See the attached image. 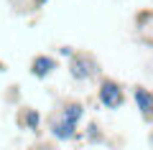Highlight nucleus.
Listing matches in <instances>:
<instances>
[{
  "mask_svg": "<svg viewBox=\"0 0 153 150\" xmlns=\"http://www.w3.org/2000/svg\"><path fill=\"white\" fill-rule=\"evenodd\" d=\"M51 135H54L56 140H71V137L76 135V125L59 115V117L51 120Z\"/></svg>",
  "mask_w": 153,
  "mask_h": 150,
  "instance_id": "3",
  "label": "nucleus"
},
{
  "mask_svg": "<svg viewBox=\"0 0 153 150\" xmlns=\"http://www.w3.org/2000/svg\"><path fill=\"white\" fill-rule=\"evenodd\" d=\"M31 3H33V5H36V8H41V5H46L49 0H31Z\"/></svg>",
  "mask_w": 153,
  "mask_h": 150,
  "instance_id": "10",
  "label": "nucleus"
},
{
  "mask_svg": "<svg viewBox=\"0 0 153 150\" xmlns=\"http://www.w3.org/2000/svg\"><path fill=\"white\" fill-rule=\"evenodd\" d=\"M61 56H69V59H71V56H74V51H71L69 46H64V48H61Z\"/></svg>",
  "mask_w": 153,
  "mask_h": 150,
  "instance_id": "8",
  "label": "nucleus"
},
{
  "mask_svg": "<svg viewBox=\"0 0 153 150\" xmlns=\"http://www.w3.org/2000/svg\"><path fill=\"white\" fill-rule=\"evenodd\" d=\"M61 117H66L69 122H74V125H76L79 120L84 117V107H82L79 102H69L64 109H61Z\"/></svg>",
  "mask_w": 153,
  "mask_h": 150,
  "instance_id": "6",
  "label": "nucleus"
},
{
  "mask_svg": "<svg viewBox=\"0 0 153 150\" xmlns=\"http://www.w3.org/2000/svg\"><path fill=\"white\" fill-rule=\"evenodd\" d=\"M143 23H148V26L153 28V16H143Z\"/></svg>",
  "mask_w": 153,
  "mask_h": 150,
  "instance_id": "9",
  "label": "nucleus"
},
{
  "mask_svg": "<svg viewBox=\"0 0 153 150\" xmlns=\"http://www.w3.org/2000/svg\"><path fill=\"white\" fill-rule=\"evenodd\" d=\"M21 122H23L26 130H38V125H41V115H38L36 109H26L23 117H21Z\"/></svg>",
  "mask_w": 153,
  "mask_h": 150,
  "instance_id": "7",
  "label": "nucleus"
},
{
  "mask_svg": "<svg viewBox=\"0 0 153 150\" xmlns=\"http://www.w3.org/2000/svg\"><path fill=\"white\" fill-rule=\"evenodd\" d=\"M69 74L74 76L76 81H87L97 74V64H94L92 56H84V54H76L71 56V64H69Z\"/></svg>",
  "mask_w": 153,
  "mask_h": 150,
  "instance_id": "2",
  "label": "nucleus"
},
{
  "mask_svg": "<svg viewBox=\"0 0 153 150\" xmlns=\"http://www.w3.org/2000/svg\"><path fill=\"white\" fill-rule=\"evenodd\" d=\"M97 97H100V104L107 107V109H120L123 104H125V94H123L120 84L112 81V79H105L102 84H100Z\"/></svg>",
  "mask_w": 153,
  "mask_h": 150,
  "instance_id": "1",
  "label": "nucleus"
},
{
  "mask_svg": "<svg viewBox=\"0 0 153 150\" xmlns=\"http://www.w3.org/2000/svg\"><path fill=\"white\" fill-rule=\"evenodd\" d=\"M133 99H135L138 109H140V115L146 120H153V94L146 89V86H138L135 92H133Z\"/></svg>",
  "mask_w": 153,
  "mask_h": 150,
  "instance_id": "4",
  "label": "nucleus"
},
{
  "mask_svg": "<svg viewBox=\"0 0 153 150\" xmlns=\"http://www.w3.org/2000/svg\"><path fill=\"white\" fill-rule=\"evenodd\" d=\"M54 69H56V61L51 59V56H36V59L31 61V74L36 76V79H46Z\"/></svg>",
  "mask_w": 153,
  "mask_h": 150,
  "instance_id": "5",
  "label": "nucleus"
}]
</instances>
